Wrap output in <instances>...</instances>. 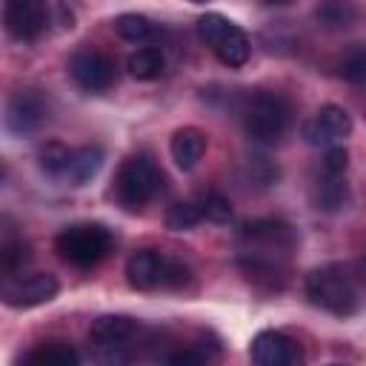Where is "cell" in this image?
Here are the masks:
<instances>
[{
    "label": "cell",
    "instance_id": "cell-1",
    "mask_svg": "<svg viewBox=\"0 0 366 366\" xmlns=\"http://www.w3.org/2000/svg\"><path fill=\"white\" fill-rule=\"evenodd\" d=\"M295 249V229L274 217L246 220L234 240V257L243 277L263 292H280L286 286Z\"/></svg>",
    "mask_w": 366,
    "mask_h": 366
},
{
    "label": "cell",
    "instance_id": "cell-2",
    "mask_svg": "<svg viewBox=\"0 0 366 366\" xmlns=\"http://www.w3.org/2000/svg\"><path fill=\"white\" fill-rule=\"evenodd\" d=\"M146 329L126 315H103L89 329V355L94 366H137Z\"/></svg>",
    "mask_w": 366,
    "mask_h": 366
},
{
    "label": "cell",
    "instance_id": "cell-3",
    "mask_svg": "<svg viewBox=\"0 0 366 366\" xmlns=\"http://www.w3.org/2000/svg\"><path fill=\"white\" fill-rule=\"evenodd\" d=\"M126 280L137 292L183 289L192 280L189 263L160 249H137L126 260Z\"/></svg>",
    "mask_w": 366,
    "mask_h": 366
},
{
    "label": "cell",
    "instance_id": "cell-4",
    "mask_svg": "<svg viewBox=\"0 0 366 366\" xmlns=\"http://www.w3.org/2000/svg\"><path fill=\"white\" fill-rule=\"evenodd\" d=\"M306 297L329 312V315H337V317H349L357 312V283H355V274L349 272V266L343 263H326V266H317L306 274Z\"/></svg>",
    "mask_w": 366,
    "mask_h": 366
},
{
    "label": "cell",
    "instance_id": "cell-5",
    "mask_svg": "<svg viewBox=\"0 0 366 366\" xmlns=\"http://www.w3.org/2000/svg\"><path fill=\"white\" fill-rule=\"evenodd\" d=\"M240 120L254 143L272 146L280 143L292 126V103L277 92H254L243 100Z\"/></svg>",
    "mask_w": 366,
    "mask_h": 366
},
{
    "label": "cell",
    "instance_id": "cell-6",
    "mask_svg": "<svg viewBox=\"0 0 366 366\" xmlns=\"http://www.w3.org/2000/svg\"><path fill=\"white\" fill-rule=\"evenodd\" d=\"M163 189V172L146 152L129 154L114 174V200L126 212H140Z\"/></svg>",
    "mask_w": 366,
    "mask_h": 366
},
{
    "label": "cell",
    "instance_id": "cell-7",
    "mask_svg": "<svg viewBox=\"0 0 366 366\" xmlns=\"http://www.w3.org/2000/svg\"><path fill=\"white\" fill-rule=\"evenodd\" d=\"M112 246L114 237L103 223H71L54 237V249L60 252V257L80 269L97 266L112 252Z\"/></svg>",
    "mask_w": 366,
    "mask_h": 366
},
{
    "label": "cell",
    "instance_id": "cell-8",
    "mask_svg": "<svg viewBox=\"0 0 366 366\" xmlns=\"http://www.w3.org/2000/svg\"><path fill=\"white\" fill-rule=\"evenodd\" d=\"M197 34L217 54V60L229 69H240L252 54V43L246 31L217 11H206L197 17Z\"/></svg>",
    "mask_w": 366,
    "mask_h": 366
},
{
    "label": "cell",
    "instance_id": "cell-9",
    "mask_svg": "<svg viewBox=\"0 0 366 366\" xmlns=\"http://www.w3.org/2000/svg\"><path fill=\"white\" fill-rule=\"evenodd\" d=\"M54 14H57V6H49L40 0H11L3 9L6 31L20 43L40 40L49 31V26L54 23Z\"/></svg>",
    "mask_w": 366,
    "mask_h": 366
},
{
    "label": "cell",
    "instance_id": "cell-10",
    "mask_svg": "<svg viewBox=\"0 0 366 366\" xmlns=\"http://www.w3.org/2000/svg\"><path fill=\"white\" fill-rule=\"evenodd\" d=\"M57 289H60V283H57L54 274H49V272H31V274L3 277L0 297L11 309H31V306H40V303L54 300Z\"/></svg>",
    "mask_w": 366,
    "mask_h": 366
},
{
    "label": "cell",
    "instance_id": "cell-11",
    "mask_svg": "<svg viewBox=\"0 0 366 366\" xmlns=\"http://www.w3.org/2000/svg\"><path fill=\"white\" fill-rule=\"evenodd\" d=\"M49 120V100L37 89H17L6 100V129L14 137H29L40 132Z\"/></svg>",
    "mask_w": 366,
    "mask_h": 366
},
{
    "label": "cell",
    "instance_id": "cell-12",
    "mask_svg": "<svg viewBox=\"0 0 366 366\" xmlns=\"http://www.w3.org/2000/svg\"><path fill=\"white\" fill-rule=\"evenodd\" d=\"M249 355H252L254 366H306L303 346L277 329H266V332L254 335Z\"/></svg>",
    "mask_w": 366,
    "mask_h": 366
},
{
    "label": "cell",
    "instance_id": "cell-13",
    "mask_svg": "<svg viewBox=\"0 0 366 366\" xmlns=\"http://www.w3.org/2000/svg\"><path fill=\"white\" fill-rule=\"evenodd\" d=\"M69 74L83 92H106L114 83V60L100 49H80L69 57Z\"/></svg>",
    "mask_w": 366,
    "mask_h": 366
},
{
    "label": "cell",
    "instance_id": "cell-14",
    "mask_svg": "<svg viewBox=\"0 0 366 366\" xmlns=\"http://www.w3.org/2000/svg\"><path fill=\"white\" fill-rule=\"evenodd\" d=\"M352 132V117L346 109L329 103V106H320L306 123H303V137L306 143L312 146H337L343 137H349Z\"/></svg>",
    "mask_w": 366,
    "mask_h": 366
},
{
    "label": "cell",
    "instance_id": "cell-15",
    "mask_svg": "<svg viewBox=\"0 0 366 366\" xmlns=\"http://www.w3.org/2000/svg\"><path fill=\"white\" fill-rule=\"evenodd\" d=\"M217 355H220L217 340H212L206 332H194L183 340H172L163 349L157 366H214Z\"/></svg>",
    "mask_w": 366,
    "mask_h": 366
},
{
    "label": "cell",
    "instance_id": "cell-16",
    "mask_svg": "<svg viewBox=\"0 0 366 366\" xmlns=\"http://www.w3.org/2000/svg\"><path fill=\"white\" fill-rule=\"evenodd\" d=\"M14 366H80V355L69 340L49 337L26 349Z\"/></svg>",
    "mask_w": 366,
    "mask_h": 366
},
{
    "label": "cell",
    "instance_id": "cell-17",
    "mask_svg": "<svg viewBox=\"0 0 366 366\" xmlns=\"http://www.w3.org/2000/svg\"><path fill=\"white\" fill-rule=\"evenodd\" d=\"M169 152H172L174 166L183 169V172H189V169L197 166V160H200L203 152H206V134H203L200 129H194V126H183V129H177V132L172 134Z\"/></svg>",
    "mask_w": 366,
    "mask_h": 366
},
{
    "label": "cell",
    "instance_id": "cell-18",
    "mask_svg": "<svg viewBox=\"0 0 366 366\" xmlns=\"http://www.w3.org/2000/svg\"><path fill=\"white\" fill-rule=\"evenodd\" d=\"M312 200L317 209L323 212H337L349 203V186H346V174H329L320 169L315 186H312Z\"/></svg>",
    "mask_w": 366,
    "mask_h": 366
},
{
    "label": "cell",
    "instance_id": "cell-19",
    "mask_svg": "<svg viewBox=\"0 0 366 366\" xmlns=\"http://www.w3.org/2000/svg\"><path fill=\"white\" fill-rule=\"evenodd\" d=\"M3 226L6 229L0 240V269H3V277H14L31 260V252H29V243L9 226V220H3Z\"/></svg>",
    "mask_w": 366,
    "mask_h": 366
},
{
    "label": "cell",
    "instance_id": "cell-20",
    "mask_svg": "<svg viewBox=\"0 0 366 366\" xmlns=\"http://www.w3.org/2000/svg\"><path fill=\"white\" fill-rule=\"evenodd\" d=\"M103 166V149L100 146H80L71 152V163L66 172V180L74 186H83L86 180H92Z\"/></svg>",
    "mask_w": 366,
    "mask_h": 366
},
{
    "label": "cell",
    "instance_id": "cell-21",
    "mask_svg": "<svg viewBox=\"0 0 366 366\" xmlns=\"http://www.w3.org/2000/svg\"><path fill=\"white\" fill-rule=\"evenodd\" d=\"M71 152H74V149H69L66 143L49 140V143L37 152V163H40V169H43L49 177L66 180V172H69V163H71Z\"/></svg>",
    "mask_w": 366,
    "mask_h": 366
},
{
    "label": "cell",
    "instance_id": "cell-22",
    "mask_svg": "<svg viewBox=\"0 0 366 366\" xmlns=\"http://www.w3.org/2000/svg\"><path fill=\"white\" fill-rule=\"evenodd\" d=\"M126 69L134 80H157L166 69V60L157 49H137L134 54H129Z\"/></svg>",
    "mask_w": 366,
    "mask_h": 366
},
{
    "label": "cell",
    "instance_id": "cell-23",
    "mask_svg": "<svg viewBox=\"0 0 366 366\" xmlns=\"http://www.w3.org/2000/svg\"><path fill=\"white\" fill-rule=\"evenodd\" d=\"M194 203H197L203 220H212V223H229L232 220V203L220 192H203V194H197Z\"/></svg>",
    "mask_w": 366,
    "mask_h": 366
},
{
    "label": "cell",
    "instance_id": "cell-24",
    "mask_svg": "<svg viewBox=\"0 0 366 366\" xmlns=\"http://www.w3.org/2000/svg\"><path fill=\"white\" fill-rule=\"evenodd\" d=\"M340 77L357 86H366V43L352 46L343 57H340Z\"/></svg>",
    "mask_w": 366,
    "mask_h": 366
},
{
    "label": "cell",
    "instance_id": "cell-25",
    "mask_svg": "<svg viewBox=\"0 0 366 366\" xmlns=\"http://www.w3.org/2000/svg\"><path fill=\"white\" fill-rule=\"evenodd\" d=\"M200 220H203V214H200V209H197L194 200L174 203V206L166 212V226H169L172 232H189V229H194Z\"/></svg>",
    "mask_w": 366,
    "mask_h": 366
},
{
    "label": "cell",
    "instance_id": "cell-26",
    "mask_svg": "<svg viewBox=\"0 0 366 366\" xmlns=\"http://www.w3.org/2000/svg\"><path fill=\"white\" fill-rule=\"evenodd\" d=\"M114 29H117V34L126 37V40H146V37H152V31H154L152 20L143 17V14H120V17L114 20Z\"/></svg>",
    "mask_w": 366,
    "mask_h": 366
},
{
    "label": "cell",
    "instance_id": "cell-27",
    "mask_svg": "<svg viewBox=\"0 0 366 366\" xmlns=\"http://www.w3.org/2000/svg\"><path fill=\"white\" fill-rule=\"evenodd\" d=\"M277 166L269 160V157H252L249 160V177L257 183V186H272L277 180Z\"/></svg>",
    "mask_w": 366,
    "mask_h": 366
},
{
    "label": "cell",
    "instance_id": "cell-28",
    "mask_svg": "<svg viewBox=\"0 0 366 366\" xmlns=\"http://www.w3.org/2000/svg\"><path fill=\"white\" fill-rule=\"evenodd\" d=\"M346 166H349V154L343 146H332L326 149L323 160H320V169L329 172V174H346Z\"/></svg>",
    "mask_w": 366,
    "mask_h": 366
},
{
    "label": "cell",
    "instance_id": "cell-29",
    "mask_svg": "<svg viewBox=\"0 0 366 366\" xmlns=\"http://www.w3.org/2000/svg\"><path fill=\"white\" fill-rule=\"evenodd\" d=\"M349 14H352L349 6H323V9H317V17H320L326 26H340V23H346Z\"/></svg>",
    "mask_w": 366,
    "mask_h": 366
},
{
    "label": "cell",
    "instance_id": "cell-30",
    "mask_svg": "<svg viewBox=\"0 0 366 366\" xmlns=\"http://www.w3.org/2000/svg\"><path fill=\"white\" fill-rule=\"evenodd\" d=\"M357 274H360V280L366 283V254L360 257V263H357Z\"/></svg>",
    "mask_w": 366,
    "mask_h": 366
}]
</instances>
